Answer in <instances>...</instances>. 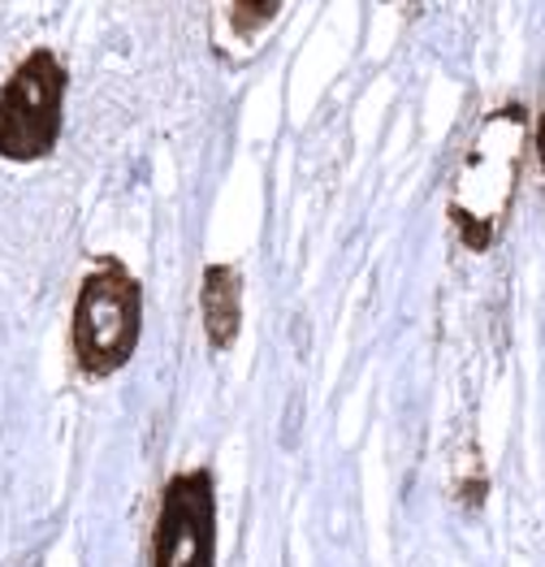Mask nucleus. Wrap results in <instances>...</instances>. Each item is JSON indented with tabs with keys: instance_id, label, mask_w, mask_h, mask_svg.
Returning a JSON list of instances; mask_svg holds the SVG:
<instances>
[{
	"instance_id": "nucleus-1",
	"label": "nucleus",
	"mask_w": 545,
	"mask_h": 567,
	"mask_svg": "<svg viewBox=\"0 0 545 567\" xmlns=\"http://www.w3.org/2000/svg\"><path fill=\"white\" fill-rule=\"evenodd\" d=\"M524 109L506 104L498 113L485 117L476 140L467 147V161L454 178L451 217L459 238L472 251L494 247L502 221L511 213L515 183H520V152H524Z\"/></svg>"
},
{
	"instance_id": "nucleus-2",
	"label": "nucleus",
	"mask_w": 545,
	"mask_h": 567,
	"mask_svg": "<svg viewBox=\"0 0 545 567\" xmlns=\"http://www.w3.org/2000/svg\"><path fill=\"white\" fill-rule=\"evenodd\" d=\"M138 326H143V299L138 282L117 265L100 260L91 269L79 299H74V360L91 378L117 373L138 347Z\"/></svg>"
},
{
	"instance_id": "nucleus-4",
	"label": "nucleus",
	"mask_w": 545,
	"mask_h": 567,
	"mask_svg": "<svg viewBox=\"0 0 545 567\" xmlns=\"http://www.w3.org/2000/svg\"><path fill=\"white\" fill-rule=\"evenodd\" d=\"M152 567H217V494L213 473L195 468L165 485Z\"/></svg>"
},
{
	"instance_id": "nucleus-3",
	"label": "nucleus",
	"mask_w": 545,
	"mask_h": 567,
	"mask_svg": "<svg viewBox=\"0 0 545 567\" xmlns=\"http://www.w3.org/2000/svg\"><path fill=\"white\" fill-rule=\"evenodd\" d=\"M65 65L56 52L35 48L0 87V156L40 161L61 140Z\"/></svg>"
},
{
	"instance_id": "nucleus-6",
	"label": "nucleus",
	"mask_w": 545,
	"mask_h": 567,
	"mask_svg": "<svg viewBox=\"0 0 545 567\" xmlns=\"http://www.w3.org/2000/svg\"><path fill=\"white\" fill-rule=\"evenodd\" d=\"M229 18H234V27H238V35H251L256 27H265L269 18H277V4H265V9H243V4H238V9L229 13Z\"/></svg>"
},
{
	"instance_id": "nucleus-5",
	"label": "nucleus",
	"mask_w": 545,
	"mask_h": 567,
	"mask_svg": "<svg viewBox=\"0 0 545 567\" xmlns=\"http://www.w3.org/2000/svg\"><path fill=\"white\" fill-rule=\"evenodd\" d=\"M204 330L217 351H226L238 338V321H243V278L229 265H208L204 269Z\"/></svg>"
},
{
	"instance_id": "nucleus-7",
	"label": "nucleus",
	"mask_w": 545,
	"mask_h": 567,
	"mask_svg": "<svg viewBox=\"0 0 545 567\" xmlns=\"http://www.w3.org/2000/svg\"><path fill=\"white\" fill-rule=\"evenodd\" d=\"M537 156H542V169H545V113L542 122H537Z\"/></svg>"
}]
</instances>
